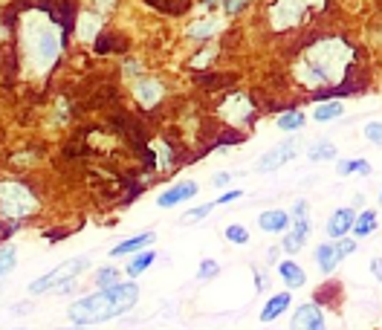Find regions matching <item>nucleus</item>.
Here are the masks:
<instances>
[{
	"label": "nucleus",
	"mask_w": 382,
	"mask_h": 330,
	"mask_svg": "<svg viewBox=\"0 0 382 330\" xmlns=\"http://www.w3.org/2000/svg\"><path fill=\"white\" fill-rule=\"evenodd\" d=\"M139 299V287L133 281H119L116 287H108L101 292H93L87 299H78L69 307V322L78 327H90L99 322H108L122 316L125 310H131Z\"/></svg>",
	"instance_id": "obj_1"
},
{
	"label": "nucleus",
	"mask_w": 382,
	"mask_h": 330,
	"mask_svg": "<svg viewBox=\"0 0 382 330\" xmlns=\"http://www.w3.org/2000/svg\"><path fill=\"white\" fill-rule=\"evenodd\" d=\"M347 56H354V49H347L342 41H319L307 56L299 61V79L307 87H322L344 73V67L351 64Z\"/></svg>",
	"instance_id": "obj_2"
},
{
	"label": "nucleus",
	"mask_w": 382,
	"mask_h": 330,
	"mask_svg": "<svg viewBox=\"0 0 382 330\" xmlns=\"http://www.w3.org/2000/svg\"><path fill=\"white\" fill-rule=\"evenodd\" d=\"M87 264H90L87 258H69V261H64V264L56 267L52 272L41 275V278H35V281L29 284V292H32V295H41V292H47V290H52V287H58L61 292L73 290L76 278L81 275V270H84Z\"/></svg>",
	"instance_id": "obj_3"
},
{
	"label": "nucleus",
	"mask_w": 382,
	"mask_h": 330,
	"mask_svg": "<svg viewBox=\"0 0 382 330\" xmlns=\"http://www.w3.org/2000/svg\"><path fill=\"white\" fill-rule=\"evenodd\" d=\"M0 208L6 215H26L32 208V195L21 183H3L0 185Z\"/></svg>",
	"instance_id": "obj_4"
},
{
	"label": "nucleus",
	"mask_w": 382,
	"mask_h": 330,
	"mask_svg": "<svg viewBox=\"0 0 382 330\" xmlns=\"http://www.w3.org/2000/svg\"><path fill=\"white\" fill-rule=\"evenodd\" d=\"M290 330H327L319 304H301L299 310H295Z\"/></svg>",
	"instance_id": "obj_5"
},
{
	"label": "nucleus",
	"mask_w": 382,
	"mask_h": 330,
	"mask_svg": "<svg viewBox=\"0 0 382 330\" xmlns=\"http://www.w3.org/2000/svg\"><path fill=\"white\" fill-rule=\"evenodd\" d=\"M292 154H295V142H292V139H287V142L275 145L269 154L260 156V160H258V171H275V168H281L284 163L292 160Z\"/></svg>",
	"instance_id": "obj_6"
},
{
	"label": "nucleus",
	"mask_w": 382,
	"mask_h": 330,
	"mask_svg": "<svg viewBox=\"0 0 382 330\" xmlns=\"http://www.w3.org/2000/svg\"><path fill=\"white\" fill-rule=\"evenodd\" d=\"M354 220H356L354 208H339V212H333L330 220H327V235L330 238H344L347 232L354 229Z\"/></svg>",
	"instance_id": "obj_7"
},
{
	"label": "nucleus",
	"mask_w": 382,
	"mask_h": 330,
	"mask_svg": "<svg viewBox=\"0 0 382 330\" xmlns=\"http://www.w3.org/2000/svg\"><path fill=\"white\" fill-rule=\"evenodd\" d=\"M307 235H310V220H307V217H295L292 229L287 232V238H284V243H281V249L290 252V255H292V252H299V249L304 247Z\"/></svg>",
	"instance_id": "obj_8"
},
{
	"label": "nucleus",
	"mask_w": 382,
	"mask_h": 330,
	"mask_svg": "<svg viewBox=\"0 0 382 330\" xmlns=\"http://www.w3.org/2000/svg\"><path fill=\"white\" fill-rule=\"evenodd\" d=\"M194 195H197V183H180V185L163 191L156 203H160V208H171V206H177L180 200H188V197H194Z\"/></svg>",
	"instance_id": "obj_9"
},
{
	"label": "nucleus",
	"mask_w": 382,
	"mask_h": 330,
	"mask_svg": "<svg viewBox=\"0 0 382 330\" xmlns=\"http://www.w3.org/2000/svg\"><path fill=\"white\" fill-rule=\"evenodd\" d=\"M316 258H319V267L322 272H333L339 264H342V249H339V243H322V247L316 249Z\"/></svg>",
	"instance_id": "obj_10"
},
{
	"label": "nucleus",
	"mask_w": 382,
	"mask_h": 330,
	"mask_svg": "<svg viewBox=\"0 0 382 330\" xmlns=\"http://www.w3.org/2000/svg\"><path fill=\"white\" fill-rule=\"evenodd\" d=\"M258 223H260V229H264V232H287L290 215L281 212V208H269V212H264L258 217Z\"/></svg>",
	"instance_id": "obj_11"
},
{
	"label": "nucleus",
	"mask_w": 382,
	"mask_h": 330,
	"mask_svg": "<svg viewBox=\"0 0 382 330\" xmlns=\"http://www.w3.org/2000/svg\"><path fill=\"white\" fill-rule=\"evenodd\" d=\"M278 275H281V281H284L290 290L304 287V281H307L304 270H301L299 264H295V261H281V264H278Z\"/></svg>",
	"instance_id": "obj_12"
},
{
	"label": "nucleus",
	"mask_w": 382,
	"mask_h": 330,
	"mask_svg": "<svg viewBox=\"0 0 382 330\" xmlns=\"http://www.w3.org/2000/svg\"><path fill=\"white\" fill-rule=\"evenodd\" d=\"M151 243H153V232H142V235H136V238L122 240L119 247H113V249H110V255H113V258H122V255H133V252H139L142 247H151Z\"/></svg>",
	"instance_id": "obj_13"
},
{
	"label": "nucleus",
	"mask_w": 382,
	"mask_h": 330,
	"mask_svg": "<svg viewBox=\"0 0 382 330\" xmlns=\"http://www.w3.org/2000/svg\"><path fill=\"white\" fill-rule=\"evenodd\" d=\"M133 93H136V99L145 104V108H153L156 101H160V96H163V87H160V81H136L133 84Z\"/></svg>",
	"instance_id": "obj_14"
},
{
	"label": "nucleus",
	"mask_w": 382,
	"mask_h": 330,
	"mask_svg": "<svg viewBox=\"0 0 382 330\" xmlns=\"http://www.w3.org/2000/svg\"><path fill=\"white\" fill-rule=\"evenodd\" d=\"M287 307H290V292L272 295V299L264 304V310H260V322H275L278 316H284Z\"/></svg>",
	"instance_id": "obj_15"
},
{
	"label": "nucleus",
	"mask_w": 382,
	"mask_h": 330,
	"mask_svg": "<svg viewBox=\"0 0 382 330\" xmlns=\"http://www.w3.org/2000/svg\"><path fill=\"white\" fill-rule=\"evenodd\" d=\"M81 17V26H78V38L90 41V38H99V26H101V17L96 12L90 15H78Z\"/></svg>",
	"instance_id": "obj_16"
},
{
	"label": "nucleus",
	"mask_w": 382,
	"mask_h": 330,
	"mask_svg": "<svg viewBox=\"0 0 382 330\" xmlns=\"http://www.w3.org/2000/svg\"><path fill=\"white\" fill-rule=\"evenodd\" d=\"M344 113V108L339 101H324V104H319L316 110H313V119L316 122H330V119H339Z\"/></svg>",
	"instance_id": "obj_17"
},
{
	"label": "nucleus",
	"mask_w": 382,
	"mask_h": 330,
	"mask_svg": "<svg viewBox=\"0 0 382 330\" xmlns=\"http://www.w3.org/2000/svg\"><path fill=\"white\" fill-rule=\"evenodd\" d=\"M153 258H156V252H151V249H148V252H139V255L131 261V264H128V275H131V278L142 275V272L153 264Z\"/></svg>",
	"instance_id": "obj_18"
},
{
	"label": "nucleus",
	"mask_w": 382,
	"mask_h": 330,
	"mask_svg": "<svg viewBox=\"0 0 382 330\" xmlns=\"http://www.w3.org/2000/svg\"><path fill=\"white\" fill-rule=\"evenodd\" d=\"M215 32H217V21H200L188 29V38L191 41H208Z\"/></svg>",
	"instance_id": "obj_19"
},
{
	"label": "nucleus",
	"mask_w": 382,
	"mask_h": 330,
	"mask_svg": "<svg viewBox=\"0 0 382 330\" xmlns=\"http://www.w3.org/2000/svg\"><path fill=\"white\" fill-rule=\"evenodd\" d=\"M374 229H376V215H374V212H362V215L354 220V232H356V238L371 235Z\"/></svg>",
	"instance_id": "obj_20"
},
{
	"label": "nucleus",
	"mask_w": 382,
	"mask_h": 330,
	"mask_svg": "<svg viewBox=\"0 0 382 330\" xmlns=\"http://www.w3.org/2000/svg\"><path fill=\"white\" fill-rule=\"evenodd\" d=\"M301 125H304V113L301 110H287V113L278 116V128H281V131H299Z\"/></svg>",
	"instance_id": "obj_21"
},
{
	"label": "nucleus",
	"mask_w": 382,
	"mask_h": 330,
	"mask_svg": "<svg viewBox=\"0 0 382 330\" xmlns=\"http://www.w3.org/2000/svg\"><path fill=\"white\" fill-rule=\"evenodd\" d=\"M310 160L313 163H324V160H333V156H336V145L333 142H316V145H313L310 148Z\"/></svg>",
	"instance_id": "obj_22"
},
{
	"label": "nucleus",
	"mask_w": 382,
	"mask_h": 330,
	"mask_svg": "<svg viewBox=\"0 0 382 330\" xmlns=\"http://www.w3.org/2000/svg\"><path fill=\"white\" fill-rule=\"evenodd\" d=\"M96 284H99L101 290L116 287V284H119V270H113V267H104V270H99V272H96Z\"/></svg>",
	"instance_id": "obj_23"
},
{
	"label": "nucleus",
	"mask_w": 382,
	"mask_h": 330,
	"mask_svg": "<svg viewBox=\"0 0 382 330\" xmlns=\"http://www.w3.org/2000/svg\"><path fill=\"white\" fill-rule=\"evenodd\" d=\"M339 174H362V177H368V174H371V163H365V160L342 163V165H339Z\"/></svg>",
	"instance_id": "obj_24"
},
{
	"label": "nucleus",
	"mask_w": 382,
	"mask_h": 330,
	"mask_svg": "<svg viewBox=\"0 0 382 330\" xmlns=\"http://www.w3.org/2000/svg\"><path fill=\"white\" fill-rule=\"evenodd\" d=\"M15 270V247H0V278Z\"/></svg>",
	"instance_id": "obj_25"
},
{
	"label": "nucleus",
	"mask_w": 382,
	"mask_h": 330,
	"mask_svg": "<svg viewBox=\"0 0 382 330\" xmlns=\"http://www.w3.org/2000/svg\"><path fill=\"white\" fill-rule=\"evenodd\" d=\"M220 272V267H217V261H212V258H206L203 264H200V270H197V278L200 281H208V278H215Z\"/></svg>",
	"instance_id": "obj_26"
},
{
	"label": "nucleus",
	"mask_w": 382,
	"mask_h": 330,
	"mask_svg": "<svg viewBox=\"0 0 382 330\" xmlns=\"http://www.w3.org/2000/svg\"><path fill=\"white\" fill-rule=\"evenodd\" d=\"M226 240H232V243H247L249 240V232L243 229V226H226Z\"/></svg>",
	"instance_id": "obj_27"
},
{
	"label": "nucleus",
	"mask_w": 382,
	"mask_h": 330,
	"mask_svg": "<svg viewBox=\"0 0 382 330\" xmlns=\"http://www.w3.org/2000/svg\"><path fill=\"white\" fill-rule=\"evenodd\" d=\"M365 139L374 145H382V122H368L365 125Z\"/></svg>",
	"instance_id": "obj_28"
},
{
	"label": "nucleus",
	"mask_w": 382,
	"mask_h": 330,
	"mask_svg": "<svg viewBox=\"0 0 382 330\" xmlns=\"http://www.w3.org/2000/svg\"><path fill=\"white\" fill-rule=\"evenodd\" d=\"M215 208V203H206V206H197V208H191V212L183 215V223H191V220H203L208 212Z\"/></svg>",
	"instance_id": "obj_29"
},
{
	"label": "nucleus",
	"mask_w": 382,
	"mask_h": 330,
	"mask_svg": "<svg viewBox=\"0 0 382 330\" xmlns=\"http://www.w3.org/2000/svg\"><path fill=\"white\" fill-rule=\"evenodd\" d=\"M212 183H215V185H229V183H232V174H229V171H220V174H215Z\"/></svg>",
	"instance_id": "obj_30"
},
{
	"label": "nucleus",
	"mask_w": 382,
	"mask_h": 330,
	"mask_svg": "<svg viewBox=\"0 0 382 330\" xmlns=\"http://www.w3.org/2000/svg\"><path fill=\"white\" fill-rule=\"evenodd\" d=\"M336 243H339V249H342V255H344V258L356 249V243H354V240H347V238H344V240H336Z\"/></svg>",
	"instance_id": "obj_31"
},
{
	"label": "nucleus",
	"mask_w": 382,
	"mask_h": 330,
	"mask_svg": "<svg viewBox=\"0 0 382 330\" xmlns=\"http://www.w3.org/2000/svg\"><path fill=\"white\" fill-rule=\"evenodd\" d=\"M371 272H374L376 281L382 284V258H374V261H371Z\"/></svg>",
	"instance_id": "obj_32"
},
{
	"label": "nucleus",
	"mask_w": 382,
	"mask_h": 330,
	"mask_svg": "<svg viewBox=\"0 0 382 330\" xmlns=\"http://www.w3.org/2000/svg\"><path fill=\"white\" fill-rule=\"evenodd\" d=\"M232 200H240V191L235 188V191H226V195L217 200V203H232Z\"/></svg>",
	"instance_id": "obj_33"
},
{
	"label": "nucleus",
	"mask_w": 382,
	"mask_h": 330,
	"mask_svg": "<svg viewBox=\"0 0 382 330\" xmlns=\"http://www.w3.org/2000/svg\"><path fill=\"white\" fill-rule=\"evenodd\" d=\"M304 212H307V203H304V200H299V203H295V208H292V215H295V217H307Z\"/></svg>",
	"instance_id": "obj_34"
},
{
	"label": "nucleus",
	"mask_w": 382,
	"mask_h": 330,
	"mask_svg": "<svg viewBox=\"0 0 382 330\" xmlns=\"http://www.w3.org/2000/svg\"><path fill=\"white\" fill-rule=\"evenodd\" d=\"M223 9L226 12H243V9H247V3H223Z\"/></svg>",
	"instance_id": "obj_35"
},
{
	"label": "nucleus",
	"mask_w": 382,
	"mask_h": 330,
	"mask_svg": "<svg viewBox=\"0 0 382 330\" xmlns=\"http://www.w3.org/2000/svg\"><path fill=\"white\" fill-rule=\"evenodd\" d=\"M78 330H87V327H78Z\"/></svg>",
	"instance_id": "obj_36"
},
{
	"label": "nucleus",
	"mask_w": 382,
	"mask_h": 330,
	"mask_svg": "<svg viewBox=\"0 0 382 330\" xmlns=\"http://www.w3.org/2000/svg\"><path fill=\"white\" fill-rule=\"evenodd\" d=\"M379 200H382V195H379Z\"/></svg>",
	"instance_id": "obj_37"
},
{
	"label": "nucleus",
	"mask_w": 382,
	"mask_h": 330,
	"mask_svg": "<svg viewBox=\"0 0 382 330\" xmlns=\"http://www.w3.org/2000/svg\"><path fill=\"white\" fill-rule=\"evenodd\" d=\"M21 330H24V327H21Z\"/></svg>",
	"instance_id": "obj_38"
}]
</instances>
